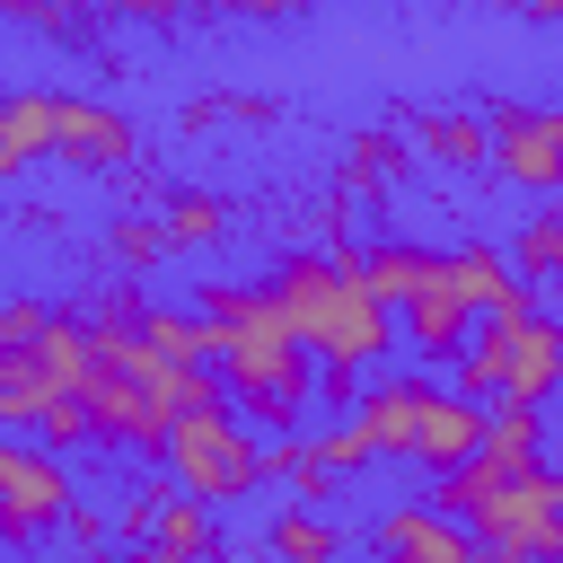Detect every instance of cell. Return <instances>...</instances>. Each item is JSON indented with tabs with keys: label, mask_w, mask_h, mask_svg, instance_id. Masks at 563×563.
Here are the masks:
<instances>
[{
	"label": "cell",
	"mask_w": 563,
	"mask_h": 563,
	"mask_svg": "<svg viewBox=\"0 0 563 563\" xmlns=\"http://www.w3.org/2000/svg\"><path fill=\"white\" fill-rule=\"evenodd\" d=\"M264 282H273L282 325L308 343L317 369H369L378 352H396V308L361 282V246H334V255H282Z\"/></svg>",
	"instance_id": "7a4b0ae2"
},
{
	"label": "cell",
	"mask_w": 563,
	"mask_h": 563,
	"mask_svg": "<svg viewBox=\"0 0 563 563\" xmlns=\"http://www.w3.org/2000/svg\"><path fill=\"white\" fill-rule=\"evenodd\" d=\"M158 220H167V238H176V246H202V238H220V229H229V202H220V194H202V185H176Z\"/></svg>",
	"instance_id": "7402d4cb"
},
{
	"label": "cell",
	"mask_w": 563,
	"mask_h": 563,
	"mask_svg": "<svg viewBox=\"0 0 563 563\" xmlns=\"http://www.w3.org/2000/svg\"><path fill=\"white\" fill-rule=\"evenodd\" d=\"M440 290H457L475 308V325H501V317H528V282L510 255L493 246H440Z\"/></svg>",
	"instance_id": "8fae6325"
},
{
	"label": "cell",
	"mask_w": 563,
	"mask_h": 563,
	"mask_svg": "<svg viewBox=\"0 0 563 563\" xmlns=\"http://www.w3.org/2000/svg\"><path fill=\"white\" fill-rule=\"evenodd\" d=\"M369 545H378V554H413V563H484V537H475L466 519H440L431 501H396V510H378Z\"/></svg>",
	"instance_id": "7c38bea8"
},
{
	"label": "cell",
	"mask_w": 563,
	"mask_h": 563,
	"mask_svg": "<svg viewBox=\"0 0 563 563\" xmlns=\"http://www.w3.org/2000/svg\"><path fill=\"white\" fill-rule=\"evenodd\" d=\"M97 18H141V26H176V0H88Z\"/></svg>",
	"instance_id": "83f0119b"
},
{
	"label": "cell",
	"mask_w": 563,
	"mask_h": 563,
	"mask_svg": "<svg viewBox=\"0 0 563 563\" xmlns=\"http://www.w3.org/2000/svg\"><path fill=\"white\" fill-rule=\"evenodd\" d=\"M35 158H53V97L44 88H9L0 97V185L26 176Z\"/></svg>",
	"instance_id": "ac0fdd59"
},
{
	"label": "cell",
	"mask_w": 563,
	"mask_h": 563,
	"mask_svg": "<svg viewBox=\"0 0 563 563\" xmlns=\"http://www.w3.org/2000/svg\"><path fill=\"white\" fill-rule=\"evenodd\" d=\"M413 150L440 167H493V114H449V106H413Z\"/></svg>",
	"instance_id": "e0dca14e"
},
{
	"label": "cell",
	"mask_w": 563,
	"mask_h": 563,
	"mask_svg": "<svg viewBox=\"0 0 563 563\" xmlns=\"http://www.w3.org/2000/svg\"><path fill=\"white\" fill-rule=\"evenodd\" d=\"M369 563H413V554H369Z\"/></svg>",
	"instance_id": "d6a6232c"
},
{
	"label": "cell",
	"mask_w": 563,
	"mask_h": 563,
	"mask_svg": "<svg viewBox=\"0 0 563 563\" xmlns=\"http://www.w3.org/2000/svg\"><path fill=\"white\" fill-rule=\"evenodd\" d=\"M123 537L132 545H158V554H185V563H211L220 554V528H211V501L176 493V484H141L123 501Z\"/></svg>",
	"instance_id": "9c48e42d"
},
{
	"label": "cell",
	"mask_w": 563,
	"mask_h": 563,
	"mask_svg": "<svg viewBox=\"0 0 563 563\" xmlns=\"http://www.w3.org/2000/svg\"><path fill=\"white\" fill-rule=\"evenodd\" d=\"M264 554H273V563H334V554H343V537H334L317 510H282V519H273V537H264Z\"/></svg>",
	"instance_id": "44dd1931"
},
{
	"label": "cell",
	"mask_w": 563,
	"mask_h": 563,
	"mask_svg": "<svg viewBox=\"0 0 563 563\" xmlns=\"http://www.w3.org/2000/svg\"><path fill=\"white\" fill-rule=\"evenodd\" d=\"M211 9H229V0H176V18H211Z\"/></svg>",
	"instance_id": "1f68e13d"
},
{
	"label": "cell",
	"mask_w": 563,
	"mask_h": 563,
	"mask_svg": "<svg viewBox=\"0 0 563 563\" xmlns=\"http://www.w3.org/2000/svg\"><path fill=\"white\" fill-rule=\"evenodd\" d=\"M554 501H563V475H554Z\"/></svg>",
	"instance_id": "836d02e7"
},
{
	"label": "cell",
	"mask_w": 563,
	"mask_h": 563,
	"mask_svg": "<svg viewBox=\"0 0 563 563\" xmlns=\"http://www.w3.org/2000/svg\"><path fill=\"white\" fill-rule=\"evenodd\" d=\"M361 282H369L387 308H405L413 290H431V282H440V246H405V238H378V246H361Z\"/></svg>",
	"instance_id": "ffe728a7"
},
{
	"label": "cell",
	"mask_w": 563,
	"mask_h": 563,
	"mask_svg": "<svg viewBox=\"0 0 563 563\" xmlns=\"http://www.w3.org/2000/svg\"><path fill=\"white\" fill-rule=\"evenodd\" d=\"M79 387H88V317L79 308H53V325L26 352H0V422H18V431H35Z\"/></svg>",
	"instance_id": "5b68a950"
},
{
	"label": "cell",
	"mask_w": 563,
	"mask_h": 563,
	"mask_svg": "<svg viewBox=\"0 0 563 563\" xmlns=\"http://www.w3.org/2000/svg\"><path fill=\"white\" fill-rule=\"evenodd\" d=\"M167 484L176 493H194V501H246L255 484H264V449H255V431H246V413L220 396V405H202V413H176V431H167Z\"/></svg>",
	"instance_id": "277c9868"
},
{
	"label": "cell",
	"mask_w": 563,
	"mask_h": 563,
	"mask_svg": "<svg viewBox=\"0 0 563 563\" xmlns=\"http://www.w3.org/2000/svg\"><path fill=\"white\" fill-rule=\"evenodd\" d=\"M510 264H519V282H563V211H537V220L519 229Z\"/></svg>",
	"instance_id": "cb8c5ba5"
},
{
	"label": "cell",
	"mask_w": 563,
	"mask_h": 563,
	"mask_svg": "<svg viewBox=\"0 0 563 563\" xmlns=\"http://www.w3.org/2000/svg\"><path fill=\"white\" fill-rule=\"evenodd\" d=\"M466 528L493 545V554H519V563H563V501H554V466H528V475H501Z\"/></svg>",
	"instance_id": "8992f818"
},
{
	"label": "cell",
	"mask_w": 563,
	"mask_h": 563,
	"mask_svg": "<svg viewBox=\"0 0 563 563\" xmlns=\"http://www.w3.org/2000/svg\"><path fill=\"white\" fill-rule=\"evenodd\" d=\"M493 176L519 194L563 185V106H493Z\"/></svg>",
	"instance_id": "ba28073f"
},
{
	"label": "cell",
	"mask_w": 563,
	"mask_h": 563,
	"mask_svg": "<svg viewBox=\"0 0 563 563\" xmlns=\"http://www.w3.org/2000/svg\"><path fill=\"white\" fill-rule=\"evenodd\" d=\"M0 18H18V26H53V35H79V0H0Z\"/></svg>",
	"instance_id": "4316f807"
},
{
	"label": "cell",
	"mask_w": 563,
	"mask_h": 563,
	"mask_svg": "<svg viewBox=\"0 0 563 563\" xmlns=\"http://www.w3.org/2000/svg\"><path fill=\"white\" fill-rule=\"evenodd\" d=\"M114 308L141 325V343H150L167 369H211V325H202V317H185V308H150L141 290H114Z\"/></svg>",
	"instance_id": "2e32d148"
},
{
	"label": "cell",
	"mask_w": 563,
	"mask_h": 563,
	"mask_svg": "<svg viewBox=\"0 0 563 563\" xmlns=\"http://www.w3.org/2000/svg\"><path fill=\"white\" fill-rule=\"evenodd\" d=\"M62 528H70V537H79V545H88V554H106V519H97V510H88V501H79V510H70V519H62Z\"/></svg>",
	"instance_id": "f1b7e54d"
},
{
	"label": "cell",
	"mask_w": 563,
	"mask_h": 563,
	"mask_svg": "<svg viewBox=\"0 0 563 563\" xmlns=\"http://www.w3.org/2000/svg\"><path fill=\"white\" fill-rule=\"evenodd\" d=\"M431 378H378V387H361L352 396V422L378 440V457H413V431H422V413H431Z\"/></svg>",
	"instance_id": "5bb4252c"
},
{
	"label": "cell",
	"mask_w": 563,
	"mask_h": 563,
	"mask_svg": "<svg viewBox=\"0 0 563 563\" xmlns=\"http://www.w3.org/2000/svg\"><path fill=\"white\" fill-rule=\"evenodd\" d=\"M475 457H484L493 475H528V466H545V405H493Z\"/></svg>",
	"instance_id": "d6986e66"
},
{
	"label": "cell",
	"mask_w": 563,
	"mask_h": 563,
	"mask_svg": "<svg viewBox=\"0 0 563 563\" xmlns=\"http://www.w3.org/2000/svg\"><path fill=\"white\" fill-rule=\"evenodd\" d=\"M70 510H79L70 466L53 449H35V440H0V545H35Z\"/></svg>",
	"instance_id": "52a82bcc"
},
{
	"label": "cell",
	"mask_w": 563,
	"mask_h": 563,
	"mask_svg": "<svg viewBox=\"0 0 563 563\" xmlns=\"http://www.w3.org/2000/svg\"><path fill=\"white\" fill-rule=\"evenodd\" d=\"M44 325H53V308H44V299H0V352H26Z\"/></svg>",
	"instance_id": "484cf974"
},
{
	"label": "cell",
	"mask_w": 563,
	"mask_h": 563,
	"mask_svg": "<svg viewBox=\"0 0 563 563\" xmlns=\"http://www.w3.org/2000/svg\"><path fill=\"white\" fill-rule=\"evenodd\" d=\"M457 396L475 405H545L563 396V325L554 317H501V325H475L466 361H457Z\"/></svg>",
	"instance_id": "3957f363"
},
{
	"label": "cell",
	"mask_w": 563,
	"mask_h": 563,
	"mask_svg": "<svg viewBox=\"0 0 563 563\" xmlns=\"http://www.w3.org/2000/svg\"><path fill=\"white\" fill-rule=\"evenodd\" d=\"M106 246H114V264H123V273H150L176 238H167V220H158V211H123V220L106 229Z\"/></svg>",
	"instance_id": "603a6c76"
},
{
	"label": "cell",
	"mask_w": 563,
	"mask_h": 563,
	"mask_svg": "<svg viewBox=\"0 0 563 563\" xmlns=\"http://www.w3.org/2000/svg\"><path fill=\"white\" fill-rule=\"evenodd\" d=\"M396 334L422 352V369H457V361H466V343H475V308H466L457 290H440V282H431V290H413V299L396 308Z\"/></svg>",
	"instance_id": "4fadbf2b"
},
{
	"label": "cell",
	"mask_w": 563,
	"mask_h": 563,
	"mask_svg": "<svg viewBox=\"0 0 563 563\" xmlns=\"http://www.w3.org/2000/svg\"><path fill=\"white\" fill-rule=\"evenodd\" d=\"M53 158H70L88 176H114V167L141 158V132H132V114H114L97 97H53Z\"/></svg>",
	"instance_id": "30bf717a"
},
{
	"label": "cell",
	"mask_w": 563,
	"mask_h": 563,
	"mask_svg": "<svg viewBox=\"0 0 563 563\" xmlns=\"http://www.w3.org/2000/svg\"><path fill=\"white\" fill-rule=\"evenodd\" d=\"M493 9H510V18H537V26H563V0H493Z\"/></svg>",
	"instance_id": "f546056e"
},
{
	"label": "cell",
	"mask_w": 563,
	"mask_h": 563,
	"mask_svg": "<svg viewBox=\"0 0 563 563\" xmlns=\"http://www.w3.org/2000/svg\"><path fill=\"white\" fill-rule=\"evenodd\" d=\"M229 9H238V18H299L308 0H229Z\"/></svg>",
	"instance_id": "4dcf8cb0"
},
{
	"label": "cell",
	"mask_w": 563,
	"mask_h": 563,
	"mask_svg": "<svg viewBox=\"0 0 563 563\" xmlns=\"http://www.w3.org/2000/svg\"><path fill=\"white\" fill-rule=\"evenodd\" d=\"M484 413H493V405H475V396L440 387V396H431V413H422V431H413V466H431V475L466 466V457L484 449Z\"/></svg>",
	"instance_id": "9a60e30c"
},
{
	"label": "cell",
	"mask_w": 563,
	"mask_h": 563,
	"mask_svg": "<svg viewBox=\"0 0 563 563\" xmlns=\"http://www.w3.org/2000/svg\"><path fill=\"white\" fill-rule=\"evenodd\" d=\"M194 317L211 325V369H220L229 405H238L246 422L290 431V422L308 413L317 361H308V343L282 325L273 282H220V290H202V308H194Z\"/></svg>",
	"instance_id": "6da1fadb"
},
{
	"label": "cell",
	"mask_w": 563,
	"mask_h": 563,
	"mask_svg": "<svg viewBox=\"0 0 563 563\" xmlns=\"http://www.w3.org/2000/svg\"><path fill=\"white\" fill-rule=\"evenodd\" d=\"M317 457H325V475H361V466L378 457V440L343 413V422H325V431H317Z\"/></svg>",
	"instance_id": "d4e9b609"
}]
</instances>
